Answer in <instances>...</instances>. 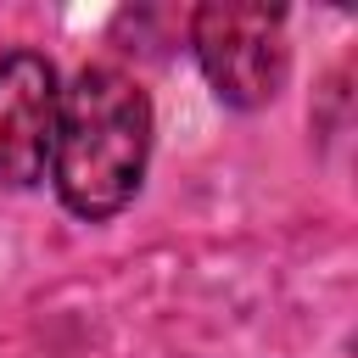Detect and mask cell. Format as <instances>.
<instances>
[{
    "instance_id": "cell-1",
    "label": "cell",
    "mask_w": 358,
    "mask_h": 358,
    "mask_svg": "<svg viewBox=\"0 0 358 358\" xmlns=\"http://www.w3.org/2000/svg\"><path fill=\"white\" fill-rule=\"evenodd\" d=\"M145 162H151V101L140 78L106 62L78 67L56 112V145H50L56 201L84 224H106L140 196Z\"/></svg>"
},
{
    "instance_id": "cell-2",
    "label": "cell",
    "mask_w": 358,
    "mask_h": 358,
    "mask_svg": "<svg viewBox=\"0 0 358 358\" xmlns=\"http://www.w3.org/2000/svg\"><path fill=\"white\" fill-rule=\"evenodd\" d=\"M190 56L229 112H263L291 73L285 11L252 0H207L190 11Z\"/></svg>"
},
{
    "instance_id": "cell-3",
    "label": "cell",
    "mask_w": 358,
    "mask_h": 358,
    "mask_svg": "<svg viewBox=\"0 0 358 358\" xmlns=\"http://www.w3.org/2000/svg\"><path fill=\"white\" fill-rule=\"evenodd\" d=\"M56 112H62V78L39 50H6L0 56V185L28 190L50 168L56 145Z\"/></svg>"
}]
</instances>
